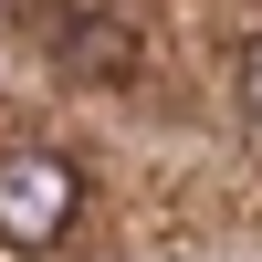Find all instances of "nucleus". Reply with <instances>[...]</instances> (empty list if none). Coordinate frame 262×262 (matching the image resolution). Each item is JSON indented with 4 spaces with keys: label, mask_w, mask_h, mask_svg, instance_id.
I'll return each instance as SVG.
<instances>
[{
    "label": "nucleus",
    "mask_w": 262,
    "mask_h": 262,
    "mask_svg": "<svg viewBox=\"0 0 262 262\" xmlns=\"http://www.w3.org/2000/svg\"><path fill=\"white\" fill-rule=\"evenodd\" d=\"M42 53H53L63 74H95V84L147 74V42H137V21H116V11H53V21H42Z\"/></svg>",
    "instance_id": "2"
},
{
    "label": "nucleus",
    "mask_w": 262,
    "mask_h": 262,
    "mask_svg": "<svg viewBox=\"0 0 262 262\" xmlns=\"http://www.w3.org/2000/svg\"><path fill=\"white\" fill-rule=\"evenodd\" d=\"M231 95H242V116H262V42L231 53Z\"/></svg>",
    "instance_id": "3"
},
{
    "label": "nucleus",
    "mask_w": 262,
    "mask_h": 262,
    "mask_svg": "<svg viewBox=\"0 0 262 262\" xmlns=\"http://www.w3.org/2000/svg\"><path fill=\"white\" fill-rule=\"evenodd\" d=\"M84 210V179H74V158H53V147H11L0 158V231L11 242H63V221Z\"/></svg>",
    "instance_id": "1"
}]
</instances>
